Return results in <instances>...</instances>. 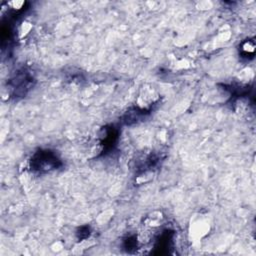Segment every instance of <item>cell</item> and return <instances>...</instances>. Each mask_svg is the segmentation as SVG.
Here are the masks:
<instances>
[{
	"instance_id": "1",
	"label": "cell",
	"mask_w": 256,
	"mask_h": 256,
	"mask_svg": "<svg viewBox=\"0 0 256 256\" xmlns=\"http://www.w3.org/2000/svg\"><path fill=\"white\" fill-rule=\"evenodd\" d=\"M60 165V159L50 150H40L36 152L30 160L31 169L39 173L50 172L57 169Z\"/></svg>"
}]
</instances>
